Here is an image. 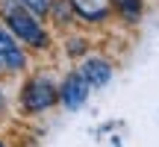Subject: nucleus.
Segmentation results:
<instances>
[{
	"instance_id": "nucleus-1",
	"label": "nucleus",
	"mask_w": 159,
	"mask_h": 147,
	"mask_svg": "<svg viewBox=\"0 0 159 147\" xmlns=\"http://www.w3.org/2000/svg\"><path fill=\"white\" fill-rule=\"evenodd\" d=\"M0 24L27 47L30 53H47L53 44L50 29L44 27L41 18H35L27 6H21L18 0H0Z\"/></svg>"
},
{
	"instance_id": "nucleus-2",
	"label": "nucleus",
	"mask_w": 159,
	"mask_h": 147,
	"mask_svg": "<svg viewBox=\"0 0 159 147\" xmlns=\"http://www.w3.org/2000/svg\"><path fill=\"white\" fill-rule=\"evenodd\" d=\"M18 103L27 115H44L59 106V85L53 82L50 74H30L18 88Z\"/></svg>"
},
{
	"instance_id": "nucleus-3",
	"label": "nucleus",
	"mask_w": 159,
	"mask_h": 147,
	"mask_svg": "<svg viewBox=\"0 0 159 147\" xmlns=\"http://www.w3.org/2000/svg\"><path fill=\"white\" fill-rule=\"evenodd\" d=\"M30 71V50L0 24V77H21Z\"/></svg>"
},
{
	"instance_id": "nucleus-4",
	"label": "nucleus",
	"mask_w": 159,
	"mask_h": 147,
	"mask_svg": "<svg viewBox=\"0 0 159 147\" xmlns=\"http://www.w3.org/2000/svg\"><path fill=\"white\" fill-rule=\"evenodd\" d=\"M89 94H91V88H89L85 77H83L77 68L68 71V74L62 77V82H59V106H62V109H68V112L83 109L85 100H89Z\"/></svg>"
},
{
	"instance_id": "nucleus-5",
	"label": "nucleus",
	"mask_w": 159,
	"mask_h": 147,
	"mask_svg": "<svg viewBox=\"0 0 159 147\" xmlns=\"http://www.w3.org/2000/svg\"><path fill=\"white\" fill-rule=\"evenodd\" d=\"M77 71L85 77V82H89L91 91L106 88V85L112 82V77H115V65H112V59L97 56V53H85V56L80 59V68H77Z\"/></svg>"
},
{
	"instance_id": "nucleus-6",
	"label": "nucleus",
	"mask_w": 159,
	"mask_h": 147,
	"mask_svg": "<svg viewBox=\"0 0 159 147\" xmlns=\"http://www.w3.org/2000/svg\"><path fill=\"white\" fill-rule=\"evenodd\" d=\"M109 12L112 15H118L121 21L127 24V27H136L139 21H142L144 15V0H106Z\"/></svg>"
},
{
	"instance_id": "nucleus-7",
	"label": "nucleus",
	"mask_w": 159,
	"mask_h": 147,
	"mask_svg": "<svg viewBox=\"0 0 159 147\" xmlns=\"http://www.w3.org/2000/svg\"><path fill=\"white\" fill-rule=\"evenodd\" d=\"M74 6H71V0H53L50 3V12H47V21L53 24V27H59V29H65V27H71L74 24Z\"/></svg>"
},
{
	"instance_id": "nucleus-8",
	"label": "nucleus",
	"mask_w": 159,
	"mask_h": 147,
	"mask_svg": "<svg viewBox=\"0 0 159 147\" xmlns=\"http://www.w3.org/2000/svg\"><path fill=\"white\" fill-rule=\"evenodd\" d=\"M85 53H91V41L85 35H68L65 38V56L68 59H83Z\"/></svg>"
},
{
	"instance_id": "nucleus-9",
	"label": "nucleus",
	"mask_w": 159,
	"mask_h": 147,
	"mask_svg": "<svg viewBox=\"0 0 159 147\" xmlns=\"http://www.w3.org/2000/svg\"><path fill=\"white\" fill-rule=\"evenodd\" d=\"M21 6H27L30 12H33L35 18H41V21H47V12H50V3L53 0H18Z\"/></svg>"
},
{
	"instance_id": "nucleus-10",
	"label": "nucleus",
	"mask_w": 159,
	"mask_h": 147,
	"mask_svg": "<svg viewBox=\"0 0 159 147\" xmlns=\"http://www.w3.org/2000/svg\"><path fill=\"white\" fill-rule=\"evenodd\" d=\"M6 103H9L6 100V88H3V82H0V118L6 115Z\"/></svg>"
},
{
	"instance_id": "nucleus-11",
	"label": "nucleus",
	"mask_w": 159,
	"mask_h": 147,
	"mask_svg": "<svg viewBox=\"0 0 159 147\" xmlns=\"http://www.w3.org/2000/svg\"><path fill=\"white\" fill-rule=\"evenodd\" d=\"M0 147H9V144H6V138H3V136H0Z\"/></svg>"
}]
</instances>
